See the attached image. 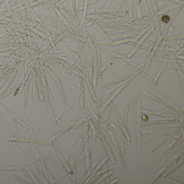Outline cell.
I'll list each match as a JSON object with an SVG mask.
<instances>
[{
    "instance_id": "6da1fadb",
    "label": "cell",
    "mask_w": 184,
    "mask_h": 184,
    "mask_svg": "<svg viewBox=\"0 0 184 184\" xmlns=\"http://www.w3.org/2000/svg\"><path fill=\"white\" fill-rule=\"evenodd\" d=\"M97 120H99V122L101 123V124L102 125V126L104 127V128L105 129V130L107 131L110 138H111V139L112 141V144H113V146H114V150L116 151L117 157L119 159V160L120 162V164L123 166H124L125 165L124 159L123 156V155H122V154L121 153V151H120V149L119 147L118 143L117 141V139L116 138L115 136L114 135V133L112 132V131L111 130V129H110V126H108V125L106 123L105 120L103 119V118L102 117L101 114L98 115L97 119Z\"/></svg>"
},
{
    "instance_id": "7a4b0ae2",
    "label": "cell",
    "mask_w": 184,
    "mask_h": 184,
    "mask_svg": "<svg viewBox=\"0 0 184 184\" xmlns=\"http://www.w3.org/2000/svg\"><path fill=\"white\" fill-rule=\"evenodd\" d=\"M183 121H184L183 117H181V118L180 117V120H179L180 124H179L177 125V126H175L172 129L153 133L151 135L145 138L142 139L141 143H143V144L151 142L152 141H154L158 138H160L164 136H166V135H171L172 133H175L177 132H178L179 131H180V130L183 129Z\"/></svg>"
},
{
    "instance_id": "3957f363",
    "label": "cell",
    "mask_w": 184,
    "mask_h": 184,
    "mask_svg": "<svg viewBox=\"0 0 184 184\" xmlns=\"http://www.w3.org/2000/svg\"><path fill=\"white\" fill-rule=\"evenodd\" d=\"M141 101L140 96L137 99V136L138 144V153L140 156H142L141 149V140H142V120H141Z\"/></svg>"
},
{
    "instance_id": "277c9868",
    "label": "cell",
    "mask_w": 184,
    "mask_h": 184,
    "mask_svg": "<svg viewBox=\"0 0 184 184\" xmlns=\"http://www.w3.org/2000/svg\"><path fill=\"white\" fill-rule=\"evenodd\" d=\"M95 122H96L95 124H96V126L98 130L99 137L102 141L104 147H105L106 151L108 154V157L110 158L111 161L112 162L113 164H115L116 162V159H115V157L114 156V153L112 151V150H111V146H110L108 140L106 138L105 135H104V133H103L102 130L101 129V126H99V125L98 123L97 120H96Z\"/></svg>"
},
{
    "instance_id": "5b68a950",
    "label": "cell",
    "mask_w": 184,
    "mask_h": 184,
    "mask_svg": "<svg viewBox=\"0 0 184 184\" xmlns=\"http://www.w3.org/2000/svg\"><path fill=\"white\" fill-rule=\"evenodd\" d=\"M110 106L112 108L113 111H114V114L115 116V117L116 118V119L117 120V121H118V122L119 123V125H120L122 130L123 133H124L125 137H126V138L127 139H128L129 141H131V138L130 134H129V132L127 131L126 126V125L125 124L123 120L121 118L120 116L119 115V113H118V111H117V110L116 108V107L115 106V105H114V104H112V103L110 104Z\"/></svg>"
},
{
    "instance_id": "8992f818",
    "label": "cell",
    "mask_w": 184,
    "mask_h": 184,
    "mask_svg": "<svg viewBox=\"0 0 184 184\" xmlns=\"http://www.w3.org/2000/svg\"><path fill=\"white\" fill-rule=\"evenodd\" d=\"M180 118H174L170 119L165 120H151L147 121L145 122L142 123V127H147L154 125H168L171 124L178 123L179 122Z\"/></svg>"
},
{
    "instance_id": "52a82bcc",
    "label": "cell",
    "mask_w": 184,
    "mask_h": 184,
    "mask_svg": "<svg viewBox=\"0 0 184 184\" xmlns=\"http://www.w3.org/2000/svg\"><path fill=\"white\" fill-rule=\"evenodd\" d=\"M183 130H182L181 131H179V133H178V132H177L176 133H175V134L174 135H173V137H174V139H173L172 141L171 142V143L170 144V145H169V146H168V148H167V149H166L165 151L164 152L162 153V154L160 155V157L159 158V159H158V162L161 161V160H162V159H163L164 157H165V156L168 154V153H169L171 151L173 150V148L175 147V146L176 144H177V143H178V141L179 140V139H180L181 137H183Z\"/></svg>"
},
{
    "instance_id": "ba28073f",
    "label": "cell",
    "mask_w": 184,
    "mask_h": 184,
    "mask_svg": "<svg viewBox=\"0 0 184 184\" xmlns=\"http://www.w3.org/2000/svg\"><path fill=\"white\" fill-rule=\"evenodd\" d=\"M177 124H175H175L161 126H156V127H152L151 128L146 127L144 129L142 130V135H151V134H153V133L158 132L171 129L173 128L174 127H175V126H177Z\"/></svg>"
},
{
    "instance_id": "9c48e42d",
    "label": "cell",
    "mask_w": 184,
    "mask_h": 184,
    "mask_svg": "<svg viewBox=\"0 0 184 184\" xmlns=\"http://www.w3.org/2000/svg\"><path fill=\"white\" fill-rule=\"evenodd\" d=\"M141 112H145L146 114H151L152 115L157 116H161L163 117H165L167 118H179L180 117L178 115L171 114L170 112H168L166 111H152L147 109H141Z\"/></svg>"
},
{
    "instance_id": "30bf717a",
    "label": "cell",
    "mask_w": 184,
    "mask_h": 184,
    "mask_svg": "<svg viewBox=\"0 0 184 184\" xmlns=\"http://www.w3.org/2000/svg\"><path fill=\"white\" fill-rule=\"evenodd\" d=\"M150 90V91L151 92H152V93H153L157 95L158 97L162 99L161 100L163 102H165L164 103H165L166 104H168V105L171 106L172 108H174L175 110H176L178 111L179 112H180L182 113V114L184 113V110H183V109L182 108H181V107L178 104H176L175 102H174L173 101H172V100L168 99V98L165 97L163 96L162 95H160V94H159V93H157V92H155V91H153V90Z\"/></svg>"
},
{
    "instance_id": "8fae6325",
    "label": "cell",
    "mask_w": 184,
    "mask_h": 184,
    "mask_svg": "<svg viewBox=\"0 0 184 184\" xmlns=\"http://www.w3.org/2000/svg\"><path fill=\"white\" fill-rule=\"evenodd\" d=\"M84 155H85V166L87 171L90 170L91 168V151H90V147L89 141H87L84 144Z\"/></svg>"
},
{
    "instance_id": "7c38bea8",
    "label": "cell",
    "mask_w": 184,
    "mask_h": 184,
    "mask_svg": "<svg viewBox=\"0 0 184 184\" xmlns=\"http://www.w3.org/2000/svg\"><path fill=\"white\" fill-rule=\"evenodd\" d=\"M102 116V115H101ZM102 117H103V119L105 120V121L106 122V123L108 125V126L110 127H112L114 130H115L117 132V133L118 134V135H119V137L123 140V141L125 142V143H126L127 144H128L129 145H131V143H130V141H129L128 139H127L126 138V137H125L124 135L123 134V133L121 132V131L119 130V128L114 124V123H113L112 122H111L110 119H107L105 117L103 116H102Z\"/></svg>"
},
{
    "instance_id": "4fadbf2b",
    "label": "cell",
    "mask_w": 184,
    "mask_h": 184,
    "mask_svg": "<svg viewBox=\"0 0 184 184\" xmlns=\"http://www.w3.org/2000/svg\"><path fill=\"white\" fill-rule=\"evenodd\" d=\"M184 163V158L181 157L177 162H175L172 165H170L168 168H166V170L164 171V172L162 173V177H166L168 175H169L171 173H172L175 170H177L178 168L181 166Z\"/></svg>"
},
{
    "instance_id": "5bb4252c",
    "label": "cell",
    "mask_w": 184,
    "mask_h": 184,
    "mask_svg": "<svg viewBox=\"0 0 184 184\" xmlns=\"http://www.w3.org/2000/svg\"><path fill=\"white\" fill-rule=\"evenodd\" d=\"M183 147H184V137L183 136L179 139L178 143H177L175 147L173 148V150L169 153H168V154L165 156L166 157V162L168 160H169L171 157L173 156L174 154H175L178 151L183 149Z\"/></svg>"
},
{
    "instance_id": "9a60e30c",
    "label": "cell",
    "mask_w": 184,
    "mask_h": 184,
    "mask_svg": "<svg viewBox=\"0 0 184 184\" xmlns=\"http://www.w3.org/2000/svg\"><path fill=\"white\" fill-rule=\"evenodd\" d=\"M108 156H106L105 157L103 160H102V161L101 162H100L97 166H96V168H95V169L92 171V173L90 174V175L89 176V178L87 179V181L85 182V184H88L89 182L90 181V180L93 177V176L97 173L99 171H100L101 170V168H103V166L108 162Z\"/></svg>"
},
{
    "instance_id": "2e32d148",
    "label": "cell",
    "mask_w": 184,
    "mask_h": 184,
    "mask_svg": "<svg viewBox=\"0 0 184 184\" xmlns=\"http://www.w3.org/2000/svg\"><path fill=\"white\" fill-rule=\"evenodd\" d=\"M76 159L75 157L74 154H71L70 165L71 171H70L71 175L72 176V180L74 184H77V178H76Z\"/></svg>"
},
{
    "instance_id": "e0dca14e",
    "label": "cell",
    "mask_w": 184,
    "mask_h": 184,
    "mask_svg": "<svg viewBox=\"0 0 184 184\" xmlns=\"http://www.w3.org/2000/svg\"><path fill=\"white\" fill-rule=\"evenodd\" d=\"M129 81H126V82L124 84H123L122 86H121V87H119V89H118V90H117V91L114 93V95H112V96L110 98V99H108V101L106 103H105V104L103 105V107H102V108L101 109V112H103V111H104L106 110V108H108V105H109L111 103H112V101L114 100V98L117 96V95H118V94L119 93V92H120V91L122 90V89H123V88H124V87H125L127 84V83H129Z\"/></svg>"
},
{
    "instance_id": "ac0fdd59",
    "label": "cell",
    "mask_w": 184,
    "mask_h": 184,
    "mask_svg": "<svg viewBox=\"0 0 184 184\" xmlns=\"http://www.w3.org/2000/svg\"><path fill=\"white\" fill-rule=\"evenodd\" d=\"M174 134H175V133H172V134L169 135L167 136L166 138H164L162 140L160 141L159 143H158L157 144H156L154 146H153L152 147L151 149L149 150V152H150V153H152V152H153L156 151L158 148H159V147H160V146H162V144H164L165 143H166V141H169L170 139H171V138L173 137V135H174Z\"/></svg>"
},
{
    "instance_id": "d6986e66",
    "label": "cell",
    "mask_w": 184,
    "mask_h": 184,
    "mask_svg": "<svg viewBox=\"0 0 184 184\" xmlns=\"http://www.w3.org/2000/svg\"><path fill=\"white\" fill-rule=\"evenodd\" d=\"M166 166L163 167V168L160 170L158 172L156 173V174L154 175V176L149 181V182L148 183L149 184H154L158 179H160V177L161 175H162V173L164 172V171L166 170Z\"/></svg>"
},
{
    "instance_id": "ffe728a7",
    "label": "cell",
    "mask_w": 184,
    "mask_h": 184,
    "mask_svg": "<svg viewBox=\"0 0 184 184\" xmlns=\"http://www.w3.org/2000/svg\"><path fill=\"white\" fill-rule=\"evenodd\" d=\"M90 127V123L89 122H87L84 124V131H83V141L84 144L86 143L87 141L89 140V129Z\"/></svg>"
},
{
    "instance_id": "44dd1931",
    "label": "cell",
    "mask_w": 184,
    "mask_h": 184,
    "mask_svg": "<svg viewBox=\"0 0 184 184\" xmlns=\"http://www.w3.org/2000/svg\"><path fill=\"white\" fill-rule=\"evenodd\" d=\"M114 172V170H110V171H109L108 172H107L104 175H102L94 184H101V183H102L103 181H104L106 179L108 178L109 177H110L111 175H112L113 174Z\"/></svg>"
},
{
    "instance_id": "7402d4cb",
    "label": "cell",
    "mask_w": 184,
    "mask_h": 184,
    "mask_svg": "<svg viewBox=\"0 0 184 184\" xmlns=\"http://www.w3.org/2000/svg\"><path fill=\"white\" fill-rule=\"evenodd\" d=\"M83 135V130H81L76 135L75 137H74V140L72 141V143L69 146V147L68 148L69 150H70L74 146H75V145L76 144V143L78 141V140L81 138L82 137V135Z\"/></svg>"
},
{
    "instance_id": "603a6c76",
    "label": "cell",
    "mask_w": 184,
    "mask_h": 184,
    "mask_svg": "<svg viewBox=\"0 0 184 184\" xmlns=\"http://www.w3.org/2000/svg\"><path fill=\"white\" fill-rule=\"evenodd\" d=\"M91 110H92V108H85V109H83L81 112H80L79 114H77L75 117H74V118H72V119H71V121H72H72H74V120H76L77 119L80 118L82 116H83L84 114H87V112H89Z\"/></svg>"
},
{
    "instance_id": "cb8c5ba5",
    "label": "cell",
    "mask_w": 184,
    "mask_h": 184,
    "mask_svg": "<svg viewBox=\"0 0 184 184\" xmlns=\"http://www.w3.org/2000/svg\"><path fill=\"white\" fill-rule=\"evenodd\" d=\"M84 144H85L84 143V141L83 140V141H81V143L80 144V146L79 147V149H78V151L76 153V156H75V159L76 160H77L78 159H79L80 157L81 156L82 151H83V150L84 149Z\"/></svg>"
},
{
    "instance_id": "d4e9b609",
    "label": "cell",
    "mask_w": 184,
    "mask_h": 184,
    "mask_svg": "<svg viewBox=\"0 0 184 184\" xmlns=\"http://www.w3.org/2000/svg\"><path fill=\"white\" fill-rule=\"evenodd\" d=\"M89 117L87 116V118H84V119H82L81 122H80L79 123H78L77 124H76L75 125V127L74 128V130H76V129H80L81 127V125L84 124H85L86 122H89Z\"/></svg>"
},
{
    "instance_id": "484cf974",
    "label": "cell",
    "mask_w": 184,
    "mask_h": 184,
    "mask_svg": "<svg viewBox=\"0 0 184 184\" xmlns=\"http://www.w3.org/2000/svg\"><path fill=\"white\" fill-rule=\"evenodd\" d=\"M166 181L168 183L173 184H184V183L178 179L175 178H168Z\"/></svg>"
},
{
    "instance_id": "4316f807",
    "label": "cell",
    "mask_w": 184,
    "mask_h": 184,
    "mask_svg": "<svg viewBox=\"0 0 184 184\" xmlns=\"http://www.w3.org/2000/svg\"><path fill=\"white\" fill-rule=\"evenodd\" d=\"M183 156H184V153H181L180 155H179V156H178L177 157H176L174 160H172V162H170V164H169V165H168V166H166V168H168V166H170V165H172L173 164H174V163H175V162H177L182 157H183Z\"/></svg>"
},
{
    "instance_id": "83f0119b",
    "label": "cell",
    "mask_w": 184,
    "mask_h": 184,
    "mask_svg": "<svg viewBox=\"0 0 184 184\" xmlns=\"http://www.w3.org/2000/svg\"><path fill=\"white\" fill-rule=\"evenodd\" d=\"M77 160V162L76 163V167H77L78 166H79L81 164L82 162H84L85 161V157H83L81 159H78Z\"/></svg>"
},
{
    "instance_id": "f1b7e54d",
    "label": "cell",
    "mask_w": 184,
    "mask_h": 184,
    "mask_svg": "<svg viewBox=\"0 0 184 184\" xmlns=\"http://www.w3.org/2000/svg\"><path fill=\"white\" fill-rule=\"evenodd\" d=\"M141 74H142V75L144 76V77L145 78H147V80H148L149 81H151V82H152V83L153 84H155V83H154V82H153V81H153V80L152 79L151 77H150L149 76H147L146 74H144V73H143V72H142V73H141Z\"/></svg>"
},
{
    "instance_id": "f546056e",
    "label": "cell",
    "mask_w": 184,
    "mask_h": 184,
    "mask_svg": "<svg viewBox=\"0 0 184 184\" xmlns=\"http://www.w3.org/2000/svg\"><path fill=\"white\" fill-rule=\"evenodd\" d=\"M170 20V17L167 15H164L162 17V21L165 23H168Z\"/></svg>"
},
{
    "instance_id": "4dcf8cb0",
    "label": "cell",
    "mask_w": 184,
    "mask_h": 184,
    "mask_svg": "<svg viewBox=\"0 0 184 184\" xmlns=\"http://www.w3.org/2000/svg\"><path fill=\"white\" fill-rule=\"evenodd\" d=\"M80 106H81V110H83L84 108V102L83 98L81 97L80 98Z\"/></svg>"
},
{
    "instance_id": "1f68e13d",
    "label": "cell",
    "mask_w": 184,
    "mask_h": 184,
    "mask_svg": "<svg viewBox=\"0 0 184 184\" xmlns=\"http://www.w3.org/2000/svg\"><path fill=\"white\" fill-rule=\"evenodd\" d=\"M148 119H149L148 117H147L146 115H145V114L141 116V120H142V121H143L144 122H147V121L148 120Z\"/></svg>"
},
{
    "instance_id": "d6a6232c",
    "label": "cell",
    "mask_w": 184,
    "mask_h": 184,
    "mask_svg": "<svg viewBox=\"0 0 184 184\" xmlns=\"http://www.w3.org/2000/svg\"><path fill=\"white\" fill-rule=\"evenodd\" d=\"M119 180H120V179H119V178L115 179H114V180H112V181H110V183H108V184H117V183H118V181H119Z\"/></svg>"
}]
</instances>
